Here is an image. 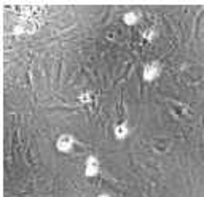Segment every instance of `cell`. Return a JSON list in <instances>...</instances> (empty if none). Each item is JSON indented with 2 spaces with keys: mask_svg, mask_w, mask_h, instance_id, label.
I'll use <instances>...</instances> for the list:
<instances>
[{
  "mask_svg": "<svg viewBox=\"0 0 204 197\" xmlns=\"http://www.w3.org/2000/svg\"><path fill=\"white\" fill-rule=\"evenodd\" d=\"M72 137L70 135H62L61 138H59V141H57V148L59 149H64V151H67V149L72 146Z\"/></svg>",
  "mask_w": 204,
  "mask_h": 197,
  "instance_id": "obj_2",
  "label": "cell"
},
{
  "mask_svg": "<svg viewBox=\"0 0 204 197\" xmlns=\"http://www.w3.org/2000/svg\"><path fill=\"white\" fill-rule=\"evenodd\" d=\"M99 197H108V196H99Z\"/></svg>",
  "mask_w": 204,
  "mask_h": 197,
  "instance_id": "obj_7",
  "label": "cell"
},
{
  "mask_svg": "<svg viewBox=\"0 0 204 197\" xmlns=\"http://www.w3.org/2000/svg\"><path fill=\"white\" fill-rule=\"evenodd\" d=\"M158 64H150L147 65V69H145V80H153V78L158 76Z\"/></svg>",
  "mask_w": 204,
  "mask_h": 197,
  "instance_id": "obj_1",
  "label": "cell"
},
{
  "mask_svg": "<svg viewBox=\"0 0 204 197\" xmlns=\"http://www.w3.org/2000/svg\"><path fill=\"white\" fill-rule=\"evenodd\" d=\"M126 132H128V127L124 124H121V126H118V127L115 129V133H116V137H118V138H123V137L126 135Z\"/></svg>",
  "mask_w": 204,
  "mask_h": 197,
  "instance_id": "obj_4",
  "label": "cell"
},
{
  "mask_svg": "<svg viewBox=\"0 0 204 197\" xmlns=\"http://www.w3.org/2000/svg\"><path fill=\"white\" fill-rule=\"evenodd\" d=\"M145 37H147L148 40H150V38L153 37V32H152V30H148V32H145Z\"/></svg>",
  "mask_w": 204,
  "mask_h": 197,
  "instance_id": "obj_6",
  "label": "cell"
},
{
  "mask_svg": "<svg viewBox=\"0 0 204 197\" xmlns=\"http://www.w3.org/2000/svg\"><path fill=\"white\" fill-rule=\"evenodd\" d=\"M124 21H126L128 22V24H132V22H134L136 21V16H134V14H126V16H124Z\"/></svg>",
  "mask_w": 204,
  "mask_h": 197,
  "instance_id": "obj_5",
  "label": "cell"
},
{
  "mask_svg": "<svg viewBox=\"0 0 204 197\" xmlns=\"http://www.w3.org/2000/svg\"><path fill=\"white\" fill-rule=\"evenodd\" d=\"M97 172V161L91 157V159H88V167H86V175L88 176H93L94 173Z\"/></svg>",
  "mask_w": 204,
  "mask_h": 197,
  "instance_id": "obj_3",
  "label": "cell"
}]
</instances>
